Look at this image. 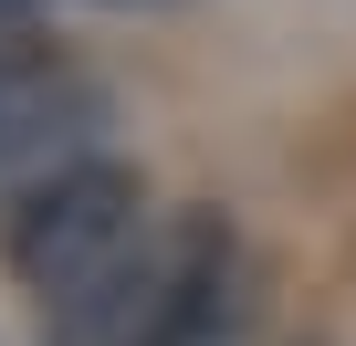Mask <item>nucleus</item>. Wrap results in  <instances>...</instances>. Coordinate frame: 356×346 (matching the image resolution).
I'll return each instance as SVG.
<instances>
[{"label": "nucleus", "mask_w": 356, "mask_h": 346, "mask_svg": "<svg viewBox=\"0 0 356 346\" xmlns=\"http://www.w3.org/2000/svg\"><path fill=\"white\" fill-rule=\"evenodd\" d=\"M147 242H157V200L115 157H84L74 179L32 189L11 221H0V262H11V283L42 315L53 346H95V325L126 294V273L147 262Z\"/></svg>", "instance_id": "obj_1"}, {"label": "nucleus", "mask_w": 356, "mask_h": 346, "mask_svg": "<svg viewBox=\"0 0 356 346\" xmlns=\"http://www.w3.org/2000/svg\"><path fill=\"white\" fill-rule=\"evenodd\" d=\"M252 315V262L220 210H168L126 294L105 304L95 346H241Z\"/></svg>", "instance_id": "obj_2"}, {"label": "nucleus", "mask_w": 356, "mask_h": 346, "mask_svg": "<svg viewBox=\"0 0 356 346\" xmlns=\"http://www.w3.org/2000/svg\"><path fill=\"white\" fill-rule=\"evenodd\" d=\"M105 126H115V105H105V84L84 63L32 53V42L0 53V221L32 189L74 179L84 157H105Z\"/></svg>", "instance_id": "obj_3"}]
</instances>
